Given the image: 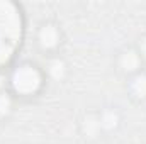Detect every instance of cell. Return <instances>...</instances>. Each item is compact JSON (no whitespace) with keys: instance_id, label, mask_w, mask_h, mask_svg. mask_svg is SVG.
I'll use <instances>...</instances> for the list:
<instances>
[{"instance_id":"4","label":"cell","mask_w":146,"mask_h":144,"mask_svg":"<svg viewBox=\"0 0 146 144\" xmlns=\"http://www.w3.org/2000/svg\"><path fill=\"white\" fill-rule=\"evenodd\" d=\"M141 66H143V59L136 51V48H124L117 54V70L127 75V78L143 70Z\"/></svg>"},{"instance_id":"6","label":"cell","mask_w":146,"mask_h":144,"mask_svg":"<svg viewBox=\"0 0 146 144\" xmlns=\"http://www.w3.org/2000/svg\"><path fill=\"white\" fill-rule=\"evenodd\" d=\"M12 107H14V102L10 98L9 93H0V119L9 115L12 112Z\"/></svg>"},{"instance_id":"5","label":"cell","mask_w":146,"mask_h":144,"mask_svg":"<svg viewBox=\"0 0 146 144\" xmlns=\"http://www.w3.org/2000/svg\"><path fill=\"white\" fill-rule=\"evenodd\" d=\"M129 92L133 98L145 100L146 98V71L141 70L139 73L129 76Z\"/></svg>"},{"instance_id":"7","label":"cell","mask_w":146,"mask_h":144,"mask_svg":"<svg viewBox=\"0 0 146 144\" xmlns=\"http://www.w3.org/2000/svg\"><path fill=\"white\" fill-rule=\"evenodd\" d=\"M134 48H136V51L139 53V56H141V59H143V65H146V34L138 41V44H136Z\"/></svg>"},{"instance_id":"3","label":"cell","mask_w":146,"mask_h":144,"mask_svg":"<svg viewBox=\"0 0 146 144\" xmlns=\"http://www.w3.org/2000/svg\"><path fill=\"white\" fill-rule=\"evenodd\" d=\"M36 44L44 54H56L61 46V31L54 22L39 24L36 32Z\"/></svg>"},{"instance_id":"2","label":"cell","mask_w":146,"mask_h":144,"mask_svg":"<svg viewBox=\"0 0 146 144\" xmlns=\"http://www.w3.org/2000/svg\"><path fill=\"white\" fill-rule=\"evenodd\" d=\"M44 83V73L34 63L24 61L17 65L10 75V88L19 97H33Z\"/></svg>"},{"instance_id":"1","label":"cell","mask_w":146,"mask_h":144,"mask_svg":"<svg viewBox=\"0 0 146 144\" xmlns=\"http://www.w3.org/2000/svg\"><path fill=\"white\" fill-rule=\"evenodd\" d=\"M22 17L10 3H0V68L5 66L21 46Z\"/></svg>"}]
</instances>
